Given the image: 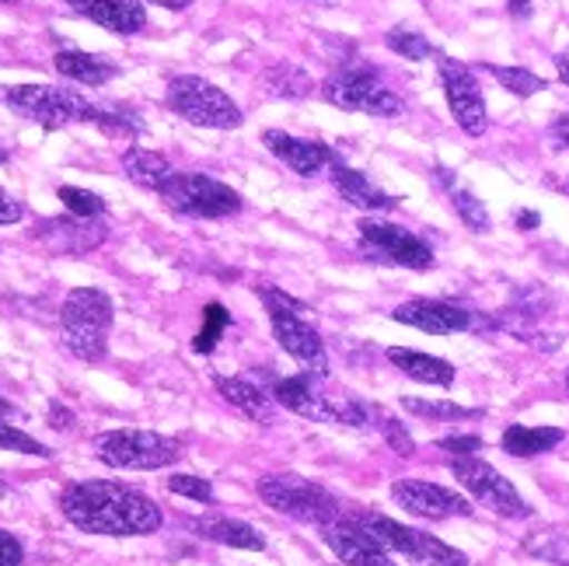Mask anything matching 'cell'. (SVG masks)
<instances>
[{
    "instance_id": "cell-1",
    "label": "cell",
    "mask_w": 569,
    "mask_h": 566,
    "mask_svg": "<svg viewBox=\"0 0 569 566\" xmlns=\"http://www.w3.org/2000/svg\"><path fill=\"white\" fill-rule=\"evenodd\" d=\"M63 518L88 535H151L161 528V507L143 497L140 489H130L112 479H81L70 483L60 494Z\"/></svg>"
},
{
    "instance_id": "cell-2",
    "label": "cell",
    "mask_w": 569,
    "mask_h": 566,
    "mask_svg": "<svg viewBox=\"0 0 569 566\" xmlns=\"http://www.w3.org/2000/svg\"><path fill=\"white\" fill-rule=\"evenodd\" d=\"M326 375L318 371H301L293 378H280L273 385V399L277 406L297 413V416H308V420H318V424H339V427H353V430H363L370 427V406L353 399V396H329L326 388H321Z\"/></svg>"
},
{
    "instance_id": "cell-3",
    "label": "cell",
    "mask_w": 569,
    "mask_h": 566,
    "mask_svg": "<svg viewBox=\"0 0 569 566\" xmlns=\"http://www.w3.org/2000/svg\"><path fill=\"white\" fill-rule=\"evenodd\" d=\"M112 301L109 294L94 287H78L67 294L60 308V329H63V347L88 364L106 360L109 354V329H112Z\"/></svg>"
},
{
    "instance_id": "cell-4",
    "label": "cell",
    "mask_w": 569,
    "mask_h": 566,
    "mask_svg": "<svg viewBox=\"0 0 569 566\" xmlns=\"http://www.w3.org/2000/svg\"><path fill=\"white\" fill-rule=\"evenodd\" d=\"M321 95H326L336 109L363 112V116H375V119H395L406 109L402 98L381 81L378 67L367 63L363 57L342 60L332 78L321 85Z\"/></svg>"
},
{
    "instance_id": "cell-5",
    "label": "cell",
    "mask_w": 569,
    "mask_h": 566,
    "mask_svg": "<svg viewBox=\"0 0 569 566\" xmlns=\"http://www.w3.org/2000/svg\"><path fill=\"white\" fill-rule=\"evenodd\" d=\"M0 102L21 112L24 119L39 122L46 130H63L70 122H98L102 106H91L84 95L53 85H14L0 88Z\"/></svg>"
},
{
    "instance_id": "cell-6",
    "label": "cell",
    "mask_w": 569,
    "mask_h": 566,
    "mask_svg": "<svg viewBox=\"0 0 569 566\" xmlns=\"http://www.w3.org/2000/svg\"><path fill=\"white\" fill-rule=\"evenodd\" d=\"M164 102L176 116L192 122V127H207V130H238L244 119L241 109L234 106V98L213 81L200 78V73H179V78H171Z\"/></svg>"
},
{
    "instance_id": "cell-7",
    "label": "cell",
    "mask_w": 569,
    "mask_h": 566,
    "mask_svg": "<svg viewBox=\"0 0 569 566\" xmlns=\"http://www.w3.org/2000/svg\"><path fill=\"white\" fill-rule=\"evenodd\" d=\"M259 497L262 504H269L277 514H287V518H297L305 525H332L342 518V504L332 489H326L315 479L305 476H262L259 479Z\"/></svg>"
},
{
    "instance_id": "cell-8",
    "label": "cell",
    "mask_w": 569,
    "mask_h": 566,
    "mask_svg": "<svg viewBox=\"0 0 569 566\" xmlns=\"http://www.w3.org/2000/svg\"><path fill=\"white\" fill-rule=\"evenodd\" d=\"M94 455L112 469H164L182 458V445L176 437H164L154 430H109L94 437Z\"/></svg>"
},
{
    "instance_id": "cell-9",
    "label": "cell",
    "mask_w": 569,
    "mask_h": 566,
    "mask_svg": "<svg viewBox=\"0 0 569 566\" xmlns=\"http://www.w3.org/2000/svg\"><path fill=\"white\" fill-rule=\"evenodd\" d=\"M353 518L370 535H375L388 553H399V556L412 559L416 566H468V556L461 549L448 546V543H440L437 535L399 525V522L385 518V514H378V510H357Z\"/></svg>"
},
{
    "instance_id": "cell-10",
    "label": "cell",
    "mask_w": 569,
    "mask_h": 566,
    "mask_svg": "<svg viewBox=\"0 0 569 566\" xmlns=\"http://www.w3.org/2000/svg\"><path fill=\"white\" fill-rule=\"evenodd\" d=\"M161 200L168 203V210H176L182 217H200V220H217V217H231L241 210V196L217 182L210 176H200V171H176L164 189Z\"/></svg>"
},
{
    "instance_id": "cell-11",
    "label": "cell",
    "mask_w": 569,
    "mask_h": 566,
    "mask_svg": "<svg viewBox=\"0 0 569 566\" xmlns=\"http://www.w3.org/2000/svg\"><path fill=\"white\" fill-rule=\"evenodd\" d=\"M451 476L472 494L482 507H489L500 518H531L528 500L517 494V486L492 469L489 461H482L479 455H465V458H451Z\"/></svg>"
},
{
    "instance_id": "cell-12",
    "label": "cell",
    "mask_w": 569,
    "mask_h": 566,
    "mask_svg": "<svg viewBox=\"0 0 569 566\" xmlns=\"http://www.w3.org/2000/svg\"><path fill=\"white\" fill-rule=\"evenodd\" d=\"M360 241L370 256L385 259L391 266H402V269H430L433 266L430 245L419 235H412L409 228L391 225V220H375V217L360 220Z\"/></svg>"
},
{
    "instance_id": "cell-13",
    "label": "cell",
    "mask_w": 569,
    "mask_h": 566,
    "mask_svg": "<svg viewBox=\"0 0 569 566\" xmlns=\"http://www.w3.org/2000/svg\"><path fill=\"white\" fill-rule=\"evenodd\" d=\"M437 70H440V85H443V95H448L455 122L468 137H482L489 127V116H486V98H482V88L476 81L472 67H465L455 57H437Z\"/></svg>"
},
{
    "instance_id": "cell-14",
    "label": "cell",
    "mask_w": 569,
    "mask_h": 566,
    "mask_svg": "<svg viewBox=\"0 0 569 566\" xmlns=\"http://www.w3.org/2000/svg\"><path fill=\"white\" fill-rule=\"evenodd\" d=\"M391 497L416 518L427 522H448V518H472V504L448 486H437L427 479H399L391 486Z\"/></svg>"
},
{
    "instance_id": "cell-15",
    "label": "cell",
    "mask_w": 569,
    "mask_h": 566,
    "mask_svg": "<svg viewBox=\"0 0 569 566\" xmlns=\"http://www.w3.org/2000/svg\"><path fill=\"white\" fill-rule=\"evenodd\" d=\"M391 318L409 326V329L430 332V336H455V332L476 329L472 311L461 308V305H451V301H437V298H412V301L395 308Z\"/></svg>"
},
{
    "instance_id": "cell-16",
    "label": "cell",
    "mask_w": 569,
    "mask_h": 566,
    "mask_svg": "<svg viewBox=\"0 0 569 566\" xmlns=\"http://www.w3.org/2000/svg\"><path fill=\"white\" fill-rule=\"evenodd\" d=\"M266 311H269V322H273V332H277V339H280V347H283L297 364H305L308 371L329 375L326 342H321L318 329L311 326V318L293 315V311H283V308H266Z\"/></svg>"
},
{
    "instance_id": "cell-17",
    "label": "cell",
    "mask_w": 569,
    "mask_h": 566,
    "mask_svg": "<svg viewBox=\"0 0 569 566\" xmlns=\"http://www.w3.org/2000/svg\"><path fill=\"white\" fill-rule=\"evenodd\" d=\"M321 538H326V546L346 566H395L391 553L378 543V538L370 535L357 518H346V514L332 525H321Z\"/></svg>"
},
{
    "instance_id": "cell-18",
    "label": "cell",
    "mask_w": 569,
    "mask_h": 566,
    "mask_svg": "<svg viewBox=\"0 0 569 566\" xmlns=\"http://www.w3.org/2000/svg\"><path fill=\"white\" fill-rule=\"evenodd\" d=\"M262 143L273 151L290 171L305 179H315L318 171H326L332 161H336V151L329 143H318V140H305V137H293V133H283V130H266L262 133Z\"/></svg>"
},
{
    "instance_id": "cell-19",
    "label": "cell",
    "mask_w": 569,
    "mask_h": 566,
    "mask_svg": "<svg viewBox=\"0 0 569 566\" xmlns=\"http://www.w3.org/2000/svg\"><path fill=\"white\" fill-rule=\"evenodd\" d=\"M67 4L73 14L102 24L106 32L116 36H137L147 24V11L140 0H67Z\"/></svg>"
},
{
    "instance_id": "cell-20",
    "label": "cell",
    "mask_w": 569,
    "mask_h": 566,
    "mask_svg": "<svg viewBox=\"0 0 569 566\" xmlns=\"http://www.w3.org/2000/svg\"><path fill=\"white\" fill-rule=\"evenodd\" d=\"M49 249L60 252V256H81V252H91L94 245L106 241V225H94V220H84V217H60V220H42L39 231H36Z\"/></svg>"
},
{
    "instance_id": "cell-21",
    "label": "cell",
    "mask_w": 569,
    "mask_h": 566,
    "mask_svg": "<svg viewBox=\"0 0 569 566\" xmlns=\"http://www.w3.org/2000/svg\"><path fill=\"white\" fill-rule=\"evenodd\" d=\"M329 179H332V186H336V192L342 196V200L350 207H357V210H363V214H385V210L399 207L395 196H388L378 182H370L363 171L342 165L339 158L329 165Z\"/></svg>"
},
{
    "instance_id": "cell-22",
    "label": "cell",
    "mask_w": 569,
    "mask_h": 566,
    "mask_svg": "<svg viewBox=\"0 0 569 566\" xmlns=\"http://www.w3.org/2000/svg\"><path fill=\"white\" fill-rule=\"evenodd\" d=\"M213 385H217L220 396H224V403L241 409L249 420H256V424H273L277 420L273 391L259 388L256 381H249V378H217Z\"/></svg>"
},
{
    "instance_id": "cell-23",
    "label": "cell",
    "mask_w": 569,
    "mask_h": 566,
    "mask_svg": "<svg viewBox=\"0 0 569 566\" xmlns=\"http://www.w3.org/2000/svg\"><path fill=\"white\" fill-rule=\"evenodd\" d=\"M53 67H57V73H63L67 81L84 85V88H102L119 73V67L109 57L84 53V49H60V53L53 57Z\"/></svg>"
},
{
    "instance_id": "cell-24",
    "label": "cell",
    "mask_w": 569,
    "mask_h": 566,
    "mask_svg": "<svg viewBox=\"0 0 569 566\" xmlns=\"http://www.w3.org/2000/svg\"><path fill=\"white\" fill-rule=\"evenodd\" d=\"M192 528L200 532L203 538L217 546H231V549H249V553H262L266 549V538L259 535V528L244 525L238 518H224V514H203L196 518Z\"/></svg>"
},
{
    "instance_id": "cell-25",
    "label": "cell",
    "mask_w": 569,
    "mask_h": 566,
    "mask_svg": "<svg viewBox=\"0 0 569 566\" xmlns=\"http://www.w3.org/2000/svg\"><path fill=\"white\" fill-rule=\"evenodd\" d=\"M388 360L399 367V371L419 385H437V388H451L455 385V364L433 357V354H419V350H406V347H391Z\"/></svg>"
},
{
    "instance_id": "cell-26",
    "label": "cell",
    "mask_w": 569,
    "mask_h": 566,
    "mask_svg": "<svg viewBox=\"0 0 569 566\" xmlns=\"http://www.w3.org/2000/svg\"><path fill=\"white\" fill-rule=\"evenodd\" d=\"M122 171L130 176V182H137L140 189H154L161 192L164 182L176 176V168H171V161L158 151H151V147H127L122 151Z\"/></svg>"
},
{
    "instance_id": "cell-27",
    "label": "cell",
    "mask_w": 569,
    "mask_h": 566,
    "mask_svg": "<svg viewBox=\"0 0 569 566\" xmlns=\"http://www.w3.org/2000/svg\"><path fill=\"white\" fill-rule=\"evenodd\" d=\"M562 430L559 427H528V424H513L503 430L500 437V448L513 458H535V455H546L556 445H562Z\"/></svg>"
},
{
    "instance_id": "cell-28",
    "label": "cell",
    "mask_w": 569,
    "mask_h": 566,
    "mask_svg": "<svg viewBox=\"0 0 569 566\" xmlns=\"http://www.w3.org/2000/svg\"><path fill=\"white\" fill-rule=\"evenodd\" d=\"M437 176H440V182H443V186H448V192H451V207H455V214L465 220V228H472L476 235H486V231L492 228L486 203L479 200V196H476L472 189L458 186L448 168H437Z\"/></svg>"
},
{
    "instance_id": "cell-29",
    "label": "cell",
    "mask_w": 569,
    "mask_h": 566,
    "mask_svg": "<svg viewBox=\"0 0 569 566\" xmlns=\"http://www.w3.org/2000/svg\"><path fill=\"white\" fill-rule=\"evenodd\" d=\"M482 70L486 73H492L510 95H517V98H531V95H538V91H546L549 85H546V78H538V73H531L528 67H500V63H482Z\"/></svg>"
},
{
    "instance_id": "cell-30",
    "label": "cell",
    "mask_w": 569,
    "mask_h": 566,
    "mask_svg": "<svg viewBox=\"0 0 569 566\" xmlns=\"http://www.w3.org/2000/svg\"><path fill=\"white\" fill-rule=\"evenodd\" d=\"M385 46L391 49V53H399L402 60H430V57H437V46L423 36V32H416V29H391L388 36H385Z\"/></svg>"
},
{
    "instance_id": "cell-31",
    "label": "cell",
    "mask_w": 569,
    "mask_h": 566,
    "mask_svg": "<svg viewBox=\"0 0 569 566\" xmlns=\"http://www.w3.org/2000/svg\"><path fill=\"white\" fill-rule=\"evenodd\" d=\"M370 424H375V427L385 434V440L391 445V451H395V455L409 458V455L416 451V440H412V434L406 430V424H402V420H395V416H391L388 409L370 406Z\"/></svg>"
},
{
    "instance_id": "cell-32",
    "label": "cell",
    "mask_w": 569,
    "mask_h": 566,
    "mask_svg": "<svg viewBox=\"0 0 569 566\" xmlns=\"http://www.w3.org/2000/svg\"><path fill=\"white\" fill-rule=\"evenodd\" d=\"M269 91L280 98H305L311 95V78L293 63H277L269 70Z\"/></svg>"
},
{
    "instance_id": "cell-33",
    "label": "cell",
    "mask_w": 569,
    "mask_h": 566,
    "mask_svg": "<svg viewBox=\"0 0 569 566\" xmlns=\"http://www.w3.org/2000/svg\"><path fill=\"white\" fill-rule=\"evenodd\" d=\"M231 326V315H228V308L224 305H207L203 308V329L196 332V342H192V350L196 354H210L217 342H220V336H224V329Z\"/></svg>"
},
{
    "instance_id": "cell-34",
    "label": "cell",
    "mask_w": 569,
    "mask_h": 566,
    "mask_svg": "<svg viewBox=\"0 0 569 566\" xmlns=\"http://www.w3.org/2000/svg\"><path fill=\"white\" fill-rule=\"evenodd\" d=\"M60 203L73 214V217H84V220H94L106 214V200L91 189H81V186H60L57 189Z\"/></svg>"
},
{
    "instance_id": "cell-35",
    "label": "cell",
    "mask_w": 569,
    "mask_h": 566,
    "mask_svg": "<svg viewBox=\"0 0 569 566\" xmlns=\"http://www.w3.org/2000/svg\"><path fill=\"white\" fill-rule=\"evenodd\" d=\"M406 413L423 416V420H472V416H482L479 409H465L458 403H430V399H402Z\"/></svg>"
},
{
    "instance_id": "cell-36",
    "label": "cell",
    "mask_w": 569,
    "mask_h": 566,
    "mask_svg": "<svg viewBox=\"0 0 569 566\" xmlns=\"http://www.w3.org/2000/svg\"><path fill=\"white\" fill-rule=\"evenodd\" d=\"M528 553L552 566H569V535L566 532H538L528 538Z\"/></svg>"
},
{
    "instance_id": "cell-37",
    "label": "cell",
    "mask_w": 569,
    "mask_h": 566,
    "mask_svg": "<svg viewBox=\"0 0 569 566\" xmlns=\"http://www.w3.org/2000/svg\"><path fill=\"white\" fill-rule=\"evenodd\" d=\"M0 448H4V451H21V455H36V458H49V455H53L46 445H39L32 434L18 430L8 420H0Z\"/></svg>"
},
{
    "instance_id": "cell-38",
    "label": "cell",
    "mask_w": 569,
    "mask_h": 566,
    "mask_svg": "<svg viewBox=\"0 0 569 566\" xmlns=\"http://www.w3.org/2000/svg\"><path fill=\"white\" fill-rule=\"evenodd\" d=\"M168 489L176 497H189L196 504H213V486L200 476H189V473H179V476H171L168 479Z\"/></svg>"
},
{
    "instance_id": "cell-39",
    "label": "cell",
    "mask_w": 569,
    "mask_h": 566,
    "mask_svg": "<svg viewBox=\"0 0 569 566\" xmlns=\"http://www.w3.org/2000/svg\"><path fill=\"white\" fill-rule=\"evenodd\" d=\"M259 298H262L266 308H283V311H293V315L311 318V308H308L305 301H297L293 294L280 290V287H259Z\"/></svg>"
},
{
    "instance_id": "cell-40",
    "label": "cell",
    "mask_w": 569,
    "mask_h": 566,
    "mask_svg": "<svg viewBox=\"0 0 569 566\" xmlns=\"http://www.w3.org/2000/svg\"><path fill=\"white\" fill-rule=\"evenodd\" d=\"M440 451H448L455 458H465V455H479L482 451V437L476 434H451V437H440L437 440Z\"/></svg>"
},
{
    "instance_id": "cell-41",
    "label": "cell",
    "mask_w": 569,
    "mask_h": 566,
    "mask_svg": "<svg viewBox=\"0 0 569 566\" xmlns=\"http://www.w3.org/2000/svg\"><path fill=\"white\" fill-rule=\"evenodd\" d=\"M24 563V549H21V543L11 535V532H4L0 528V566H21Z\"/></svg>"
},
{
    "instance_id": "cell-42",
    "label": "cell",
    "mask_w": 569,
    "mask_h": 566,
    "mask_svg": "<svg viewBox=\"0 0 569 566\" xmlns=\"http://www.w3.org/2000/svg\"><path fill=\"white\" fill-rule=\"evenodd\" d=\"M21 217H24V203L14 200L8 189H0V228H4V225H18Z\"/></svg>"
},
{
    "instance_id": "cell-43",
    "label": "cell",
    "mask_w": 569,
    "mask_h": 566,
    "mask_svg": "<svg viewBox=\"0 0 569 566\" xmlns=\"http://www.w3.org/2000/svg\"><path fill=\"white\" fill-rule=\"evenodd\" d=\"M546 133H549V143L556 147V151H569V116H556Z\"/></svg>"
},
{
    "instance_id": "cell-44",
    "label": "cell",
    "mask_w": 569,
    "mask_h": 566,
    "mask_svg": "<svg viewBox=\"0 0 569 566\" xmlns=\"http://www.w3.org/2000/svg\"><path fill=\"white\" fill-rule=\"evenodd\" d=\"M538 214L535 210H521V214H517V228H521V231H535L538 228Z\"/></svg>"
},
{
    "instance_id": "cell-45",
    "label": "cell",
    "mask_w": 569,
    "mask_h": 566,
    "mask_svg": "<svg viewBox=\"0 0 569 566\" xmlns=\"http://www.w3.org/2000/svg\"><path fill=\"white\" fill-rule=\"evenodd\" d=\"M147 4H158V8H164V11H186V8L196 4V0H147Z\"/></svg>"
},
{
    "instance_id": "cell-46",
    "label": "cell",
    "mask_w": 569,
    "mask_h": 566,
    "mask_svg": "<svg viewBox=\"0 0 569 566\" xmlns=\"http://www.w3.org/2000/svg\"><path fill=\"white\" fill-rule=\"evenodd\" d=\"M70 424H73V416H70L60 403H53V427H57V430H67Z\"/></svg>"
},
{
    "instance_id": "cell-47",
    "label": "cell",
    "mask_w": 569,
    "mask_h": 566,
    "mask_svg": "<svg viewBox=\"0 0 569 566\" xmlns=\"http://www.w3.org/2000/svg\"><path fill=\"white\" fill-rule=\"evenodd\" d=\"M531 0H510V14L513 18H531Z\"/></svg>"
},
{
    "instance_id": "cell-48",
    "label": "cell",
    "mask_w": 569,
    "mask_h": 566,
    "mask_svg": "<svg viewBox=\"0 0 569 566\" xmlns=\"http://www.w3.org/2000/svg\"><path fill=\"white\" fill-rule=\"evenodd\" d=\"M556 70H559V81L569 88V57H556Z\"/></svg>"
},
{
    "instance_id": "cell-49",
    "label": "cell",
    "mask_w": 569,
    "mask_h": 566,
    "mask_svg": "<svg viewBox=\"0 0 569 566\" xmlns=\"http://www.w3.org/2000/svg\"><path fill=\"white\" fill-rule=\"evenodd\" d=\"M8 416H11V403L0 396V420H8Z\"/></svg>"
},
{
    "instance_id": "cell-50",
    "label": "cell",
    "mask_w": 569,
    "mask_h": 566,
    "mask_svg": "<svg viewBox=\"0 0 569 566\" xmlns=\"http://www.w3.org/2000/svg\"><path fill=\"white\" fill-rule=\"evenodd\" d=\"M0 165H8V147L0 143Z\"/></svg>"
},
{
    "instance_id": "cell-51",
    "label": "cell",
    "mask_w": 569,
    "mask_h": 566,
    "mask_svg": "<svg viewBox=\"0 0 569 566\" xmlns=\"http://www.w3.org/2000/svg\"><path fill=\"white\" fill-rule=\"evenodd\" d=\"M311 4H321V8H332L336 0H311Z\"/></svg>"
},
{
    "instance_id": "cell-52",
    "label": "cell",
    "mask_w": 569,
    "mask_h": 566,
    "mask_svg": "<svg viewBox=\"0 0 569 566\" xmlns=\"http://www.w3.org/2000/svg\"><path fill=\"white\" fill-rule=\"evenodd\" d=\"M4 494H8V483H4V479H0V497H4Z\"/></svg>"
},
{
    "instance_id": "cell-53",
    "label": "cell",
    "mask_w": 569,
    "mask_h": 566,
    "mask_svg": "<svg viewBox=\"0 0 569 566\" xmlns=\"http://www.w3.org/2000/svg\"><path fill=\"white\" fill-rule=\"evenodd\" d=\"M0 4H11V0H0Z\"/></svg>"
},
{
    "instance_id": "cell-54",
    "label": "cell",
    "mask_w": 569,
    "mask_h": 566,
    "mask_svg": "<svg viewBox=\"0 0 569 566\" xmlns=\"http://www.w3.org/2000/svg\"><path fill=\"white\" fill-rule=\"evenodd\" d=\"M566 385H569V371H566Z\"/></svg>"
}]
</instances>
